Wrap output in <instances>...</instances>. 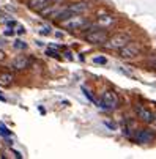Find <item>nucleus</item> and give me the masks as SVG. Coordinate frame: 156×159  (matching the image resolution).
Here are the masks:
<instances>
[{
  "mask_svg": "<svg viewBox=\"0 0 156 159\" xmlns=\"http://www.w3.org/2000/svg\"><path fill=\"white\" fill-rule=\"evenodd\" d=\"M88 8H90V3H88V2H76V3H73V5H70V7H66V10L70 11L71 16H73V14H82V13H85Z\"/></svg>",
  "mask_w": 156,
  "mask_h": 159,
  "instance_id": "0eeeda50",
  "label": "nucleus"
},
{
  "mask_svg": "<svg viewBox=\"0 0 156 159\" xmlns=\"http://www.w3.org/2000/svg\"><path fill=\"white\" fill-rule=\"evenodd\" d=\"M49 3H51V0H30V8L36 10V11H41L43 8H46Z\"/></svg>",
  "mask_w": 156,
  "mask_h": 159,
  "instance_id": "9d476101",
  "label": "nucleus"
},
{
  "mask_svg": "<svg viewBox=\"0 0 156 159\" xmlns=\"http://www.w3.org/2000/svg\"><path fill=\"white\" fill-rule=\"evenodd\" d=\"M13 33H14L13 30H7V32H5V35H7V36H10V35H13Z\"/></svg>",
  "mask_w": 156,
  "mask_h": 159,
  "instance_id": "6ab92c4d",
  "label": "nucleus"
},
{
  "mask_svg": "<svg viewBox=\"0 0 156 159\" xmlns=\"http://www.w3.org/2000/svg\"><path fill=\"white\" fill-rule=\"evenodd\" d=\"M0 101H5V96H3L2 93H0Z\"/></svg>",
  "mask_w": 156,
  "mask_h": 159,
  "instance_id": "aec40b11",
  "label": "nucleus"
},
{
  "mask_svg": "<svg viewBox=\"0 0 156 159\" xmlns=\"http://www.w3.org/2000/svg\"><path fill=\"white\" fill-rule=\"evenodd\" d=\"M46 54H48L49 57H55V58H58V52H57V49H52V48H51V49L46 51Z\"/></svg>",
  "mask_w": 156,
  "mask_h": 159,
  "instance_id": "2eb2a0df",
  "label": "nucleus"
},
{
  "mask_svg": "<svg viewBox=\"0 0 156 159\" xmlns=\"http://www.w3.org/2000/svg\"><path fill=\"white\" fill-rule=\"evenodd\" d=\"M107 38H109L107 32L104 29H101V27L99 29H92L85 35V39L90 44H104L107 41Z\"/></svg>",
  "mask_w": 156,
  "mask_h": 159,
  "instance_id": "20e7f679",
  "label": "nucleus"
},
{
  "mask_svg": "<svg viewBox=\"0 0 156 159\" xmlns=\"http://www.w3.org/2000/svg\"><path fill=\"white\" fill-rule=\"evenodd\" d=\"M0 132H2L3 135H10V131L7 129V126L3 123H0Z\"/></svg>",
  "mask_w": 156,
  "mask_h": 159,
  "instance_id": "dca6fc26",
  "label": "nucleus"
},
{
  "mask_svg": "<svg viewBox=\"0 0 156 159\" xmlns=\"http://www.w3.org/2000/svg\"><path fill=\"white\" fill-rule=\"evenodd\" d=\"M19 35H22V33H25V30H24V27H21V25H17V30H16Z\"/></svg>",
  "mask_w": 156,
  "mask_h": 159,
  "instance_id": "a211bd4d",
  "label": "nucleus"
},
{
  "mask_svg": "<svg viewBox=\"0 0 156 159\" xmlns=\"http://www.w3.org/2000/svg\"><path fill=\"white\" fill-rule=\"evenodd\" d=\"M29 63H30V61H29L25 57H17L16 60H13L11 66L14 68V70H24V68L29 66Z\"/></svg>",
  "mask_w": 156,
  "mask_h": 159,
  "instance_id": "1a4fd4ad",
  "label": "nucleus"
},
{
  "mask_svg": "<svg viewBox=\"0 0 156 159\" xmlns=\"http://www.w3.org/2000/svg\"><path fill=\"white\" fill-rule=\"evenodd\" d=\"M129 41H131L129 35H126V33H117L114 36H109L107 41L104 43V46L107 49H112V51H120L123 46H126Z\"/></svg>",
  "mask_w": 156,
  "mask_h": 159,
  "instance_id": "f03ea898",
  "label": "nucleus"
},
{
  "mask_svg": "<svg viewBox=\"0 0 156 159\" xmlns=\"http://www.w3.org/2000/svg\"><path fill=\"white\" fill-rule=\"evenodd\" d=\"M114 24H115V17L112 14H101L96 19V27H101V29H107Z\"/></svg>",
  "mask_w": 156,
  "mask_h": 159,
  "instance_id": "6e6552de",
  "label": "nucleus"
},
{
  "mask_svg": "<svg viewBox=\"0 0 156 159\" xmlns=\"http://www.w3.org/2000/svg\"><path fill=\"white\" fill-rule=\"evenodd\" d=\"M11 84H13V74H10V73L0 74V85L2 87H10Z\"/></svg>",
  "mask_w": 156,
  "mask_h": 159,
  "instance_id": "9b49d317",
  "label": "nucleus"
},
{
  "mask_svg": "<svg viewBox=\"0 0 156 159\" xmlns=\"http://www.w3.org/2000/svg\"><path fill=\"white\" fill-rule=\"evenodd\" d=\"M98 106L106 110H114L118 106V96L114 92H104L98 101Z\"/></svg>",
  "mask_w": 156,
  "mask_h": 159,
  "instance_id": "7ed1b4c3",
  "label": "nucleus"
},
{
  "mask_svg": "<svg viewBox=\"0 0 156 159\" xmlns=\"http://www.w3.org/2000/svg\"><path fill=\"white\" fill-rule=\"evenodd\" d=\"M136 115L139 117V120L145 123H154V113L144 106H136Z\"/></svg>",
  "mask_w": 156,
  "mask_h": 159,
  "instance_id": "423d86ee",
  "label": "nucleus"
},
{
  "mask_svg": "<svg viewBox=\"0 0 156 159\" xmlns=\"http://www.w3.org/2000/svg\"><path fill=\"white\" fill-rule=\"evenodd\" d=\"M14 48H16V49H25V48H27V44H25L24 41L17 39V41H14Z\"/></svg>",
  "mask_w": 156,
  "mask_h": 159,
  "instance_id": "4468645a",
  "label": "nucleus"
},
{
  "mask_svg": "<svg viewBox=\"0 0 156 159\" xmlns=\"http://www.w3.org/2000/svg\"><path fill=\"white\" fill-rule=\"evenodd\" d=\"M0 19H2V14H0Z\"/></svg>",
  "mask_w": 156,
  "mask_h": 159,
  "instance_id": "4be33fe9",
  "label": "nucleus"
},
{
  "mask_svg": "<svg viewBox=\"0 0 156 159\" xmlns=\"http://www.w3.org/2000/svg\"><path fill=\"white\" fill-rule=\"evenodd\" d=\"M39 33H41V35H49V33H51V27H41Z\"/></svg>",
  "mask_w": 156,
  "mask_h": 159,
  "instance_id": "f3484780",
  "label": "nucleus"
},
{
  "mask_svg": "<svg viewBox=\"0 0 156 159\" xmlns=\"http://www.w3.org/2000/svg\"><path fill=\"white\" fill-rule=\"evenodd\" d=\"M139 52H140V49H139V46L136 43H128L126 46H123L122 49H120V58H123V60H129V58H134V57H137L139 55Z\"/></svg>",
  "mask_w": 156,
  "mask_h": 159,
  "instance_id": "39448f33",
  "label": "nucleus"
},
{
  "mask_svg": "<svg viewBox=\"0 0 156 159\" xmlns=\"http://www.w3.org/2000/svg\"><path fill=\"white\" fill-rule=\"evenodd\" d=\"M93 63H96V65H107V58L106 57H95Z\"/></svg>",
  "mask_w": 156,
  "mask_h": 159,
  "instance_id": "ddd939ff",
  "label": "nucleus"
},
{
  "mask_svg": "<svg viewBox=\"0 0 156 159\" xmlns=\"http://www.w3.org/2000/svg\"><path fill=\"white\" fill-rule=\"evenodd\" d=\"M153 66H154V68H156V60H153Z\"/></svg>",
  "mask_w": 156,
  "mask_h": 159,
  "instance_id": "412c9836",
  "label": "nucleus"
},
{
  "mask_svg": "<svg viewBox=\"0 0 156 159\" xmlns=\"http://www.w3.org/2000/svg\"><path fill=\"white\" fill-rule=\"evenodd\" d=\"M62 27L68 29V30H82V29L88 27V20L80 14H73L62 20Z\"/></svg>",
  "mask_w": 156,
  "mask_h": 159,
  "instance_id": "f257e3e1",
  "label": "nucleus"
},
{
  "mask_svg": "<svg viewBox=\"0 0 156 159\" xmlns=\"http://www.w3.org/2000/svg\"><path fill=\"white\" fill-rule=\"evenodd\" d=\"M151 139H153V135L150 132H147V131H139L136 134V140L137 142H150Z\"/></svg>",
  "mask_w": 156,
  "mask_h": 159,
  "instance_id": "f8f14e48",
  "label": "nucleus"
}]
</instances>
